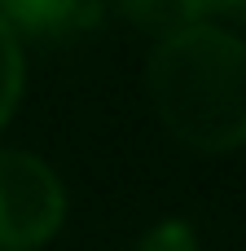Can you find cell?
Instances as JSON below:
<instances>
[{
	"label": "cell",
	"instance_id": "cell-1",
	"mask_svg": "<svg viewBox=\"0 0 246 251\" xmlns=\"http://www.w3.org/2000/svg\"><path fill=\"white\" fill-rule=\"evenodd\" d=\"M145 93L163 128L198 154L246 146V40L216 22H198L154 44Z\"/></svg>",
	"mask_w": 246,
	"mask_h": 251
},
{
	"label": "cell",
	"instance_id": "cell-2",
	"mask_svg": "<svg viewBox=\"0 0 246 251\" xmlns=\"http://www.w3.org/2000/svg\"><path fill=\"white\" fill-rule=\"evenodd\" d=\"M62 221L66 190L57 172L26 150H0V251L44 247Z\"/></svg>",
	"mask_w": 246,
	"mask_h": 251
},
{
	"label": "cell",
	"instance_id": "cell-3",
	"mask_svg": "<svg viewBox=\"0 0 246 251\" xmlns=\"http://www.w3.org/2000/svg\"><path fill=\"white\" fill-rule=\"evenodd\" d=\"M0 18L13 26L18 40H66L84 26H92L97 4L92 0H0Z\"/></svg>",
	"mask_w": 246,
	"mask_h": 251
},
{
	"label": "cell",
	"instance_id": "cell-4",
	"mask_svg": "<svg viewBox=\"0 0 246 251\" xmlns=\"http://www.w3.org/2000/svg\"><path fill=\"white\" fill-rule=\"evenodd\" d=\"M114 9L145 35H176L198 22H207V0H114Z\"/></svg>",
	"mask_w": 246,
	"mask_h": 251
},
{
	"label": "cell",
	"instance_id": "cell-5",
	"mask_svg": "<svg viewBox=\"0 0 246 251\" xmlns=\"http://www.w3.org/2000/svg\"><path fill=\"white\" fill-rule=\"evenodd\" d=\"M26 84V57H22V40L13 35V26L0 18V128L9 124L18 97Z\"/></svg>",
	"mask_w": 246,
	"mask_h": 251
},
{
	"label": "cell",
	"instance_id": "cell-6",
	"mask_svg": "<svg viewBox=\"0 0 246 251\" xmlns=\"http://www.w3.org/2000/svg\"><path fill=\"white\" fill-rule=\"evenodd\" d=\"M136 251H198V234L189 221H158L150 234H141Z\"/></svg>",
	"mask_w": 246,
	"mask_h": 251
},
{
	"label": "cell",
	"instance_id": "cell-7",
	"mask_svg": "<svg viewBox=\"0 0 246 251\" xmlns=\"http://www.w3.org/2000/svg\"><path fill=\"white\" fill-rule=\"evenodd\" d=\"M207 22L224 31H246V0H207Z\"/></svg>",
	"mask_w": 246,
	"mask_h": 251
}]
</instances>
